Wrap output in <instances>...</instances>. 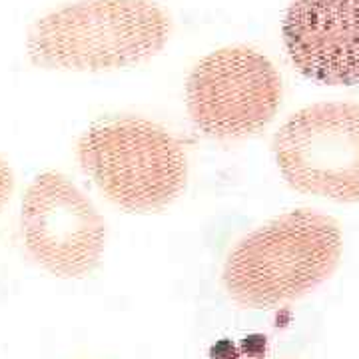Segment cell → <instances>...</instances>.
<instances>
[{"label":"cell","instance_id":"obj_1","mask_svg":"<svg viewBox=\"0 0 359 359\" xmlns=\"http://www.w3.org/2000/svg\"><path fill=\"white\" fill-rule=\"evenodd\" d=\"M341 245L334 218L294 210L240 240L226 259L222 282L244 308H276L325 282L339 264Z\"/></svg>","mask_w":359,"mask_h":359},{"label":"cell","instance_id":"obj_2","mask_svg":"<svg viewBox=\"0 0 359 359\" xmlns=\"http://www.w3.org/2000/svg\"><path fill=\"white\" fill-rule=\"evenodd\" d=\"M172 16L156 0H80L36 20L28 56L42 68L116 70L158 56Z\"/></svg>","mask_w":359,"mask_h":359},{"label":"cell","instance_id":"obj_3","mask_svg":"<svg viewBox=\"0 0 359 359\" xmlns=\"http://www.w3.org/2000/svg\"><path fill=\"white\" fill-rule=\"evenodd\" d=\"M78 162L112 204L140 214L164 210L188 180V158L178 138L136 116L86 130L78 142Z\"/></svg>","mask_w":359,"mask_h":359},{"label":"cell","instance_id":"obj_4","mask_svg":"<svg viewBox=\"0 0 359 359\" xmlns=\"http://www.w3.org/2000/svg\"><path fill=\"white\" fill-rule=\"evenodd\" d=\"M282 94V76L273 62L242 44L210 52L186 82L194 126L218 140L248 138L266 128Z\"/></svg>","mask_w":359,"mask_h":359},{"label":"cell","instance_id":"obj_5","mask_svg":"<svg viewBox=\"0 0 359 359\" xmlns=\"http://www.w3.org/2000/svg\"><path fill=\"white\" fill-rule=\"evenodd\" d=\"M273 154L297 192L359 202V104L318 102L297 110L273 136Z\"/></svg>","mask_w":359,"mask_h":359},{"label":"cell","instance_id":"obj_6","mask_svg":"<svg viewBox=\"0 0 359 359\" xmlns=\"http://www.w3.org/2000/svg\"><path fill=\"white\" fill-rule=\"evenodd\" d=\"M20 228L28 254L58 278H84L100 264L106 224L88 196L58 172L28 186Z\"/></svg>","mask_w":359,"mask_h":359},{"label":"cell","instance_id":"obj_7","mask_svg":"<svg viewBox=\"0 0 359 359\" xmlns=\"http://www.w3.org/2000/svg\"><path fill=\"white\" fill-rule=\"evenodd\" d=\"M282 36L302 76L325 86L359 84V0H292Z\"/></svg>","mask_w":359,"mask_h":359},{"label":"cell","instance_id":"obj_8","mask_svg":"<svg viewBox=\"0 0 359 359\" xmlns=\"http://www.w3.org/2000/svg\"><path fill=\"white\" fill-rule=\"evenodd\" d=\"M13 188H14L13 170H11V166L0 158V210H2V205L6 204V200L11 198Z\"/></svg>","mask_w":359,"mask_h":359}]
</instances>
